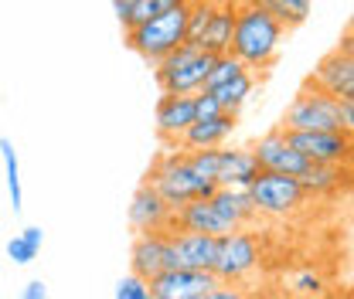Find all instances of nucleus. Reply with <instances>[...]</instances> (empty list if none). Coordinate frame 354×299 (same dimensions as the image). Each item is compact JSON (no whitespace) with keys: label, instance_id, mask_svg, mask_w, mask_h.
Here are the masks:
<instances>
[{"label":"nucleus","instance_id":"c756f323","mask_svg":"<svg viewBox=\"0 0 354 299\" xmlns=\"http://www.w3.org/2000/svg\"><path fill=\"white\" fill-rule=\"evenodd\" d=\"M221 106L215 102V95L212 92H194V116L198 119H212V116H218Z\"/></svg>","mask_w":354,"mask_h":299},{"label":"nucleus","instance_id":"c85d7f7f","mask_svg":"<svg viewBox=\"0 0 354 299\" xmlns=\"http://www.w3.org/2000/svg\"><path fill=\"white\" fill-rule=\"evenodd\" d=\"M116 299H153V293H150V282L143 276L130 272L116 282Z\"/></svg>","mask_w":354,"mask_h":299},{"label":"nucleus","instance_id":"bb28decb","mask_svg":"<svg viewBox=\"0 0 354 299\" xmlns=\"http://www.w3.org/2000/svg\"><path fill=\"white\" fill-rule=\"evenodd\" d=\"M212 14H215V0H191V7H187V41L184 44H198L201 31L212 21Z\"/></svg>","mask_w":354,"mask_h":299},{"label":"nucleus","instance_id":"72a5a7b5","mask_svg":"<svg viewBox=\"0 0 354 299\" xmlns=\"http://www.w3.org/2000/svg\"><path fill=\"white\" fill-rule=\"evenodd\" d=\"M205 299H245V293H239V289H232V286H215V289H212V293H208V296Z\"/></svg>","mask_w":354,"mask_h":299},{"label":"nucleus","instance_id":"f8f14e48","mask_svg":"<svg viewBox=\"0 0 354 299\" xmlns=\"http://www.w3.org/2000/svg\"><path fill=\"white\" fill-rule=\"evenodd\" d=\"M252 157H256L259 171H266V173H286V177H300V173L310 167L307 157H300V153H297V150L286 143L283 129H272V133H266L263 139L252 146Z\"/></svg>","mask_w":354,"mask_h":299},{"label":"nucleus","instance_id":"5701e85b","mask_svg":"<svg viewBox=\"0 0 354 299\" xmlns=\"http://www.w3.org/2000/svg\"><path fill=\"white\" fill-rule=\"evenodd\" d=\"M41 245H44V231L31 224V228H24L21 235H14L7 242V255L14 258L17 265H31L38 258V252H41Z\"/></svg>","mask_w":354,"mask_h":299},{"label":"nucleus","instance_id":"e433bc0d","mask_svg":"<svg viewBox=\"0 0 354 299\" xmlns=\"http://www.w3.org/2000/svg\"><path fill=\"white\" fill-rule=\"evenodd\" d=\"M348 31H351V35H354V14H351V21H348Z\"/></svg>","mask_w":354,"mask_h":299},{"label":"nucleus","instance_id":"423d86ee","mask_svg":"<svg viewBox=\"0 0 354 299\" xmlns=\"http://www.w3.org/2000/svg\"><path fill=\"white\" fill-rule=\"evenodd\" d=\"M286 143L310 164H344L354 157V139L341 129H283Z\"/></svg>","mask_w":354,"mask_h":299},{"label":"nucleus","instance_id":"dca6fc26","mask_svg":"<svg viewBox=\"0 0 354 299\" xmlns=\"http://www.w3.org/2000/svg\"><path fill=\"white\" fill-rule=\"evenodd\" d=\"M232 129H235V116H228V113H218V116H212V119H194L187 133L177 139V150H184V153H194V150H218L221 143L232 136Z\"/></svg>","mask_w":354,"mask_h":299},{"label":"nucleus","instance_id":"6e6552de","mask_svg":"<svg viewBox=\"0 0 354 299\" xmlns=\"http://www.w3.org/2000/svg\"><path fill=\"white\" fill-rule=\"evenodd\" d=\"M256 265H259V245H256L252 235H245L239 228V231L218 238V255H215V265H212V276L218 282H239Z\"/></svg>","mask_w":354,"mask_h":299},{"label":"nucleus","instance_id":"b1692460","mask_svg":"<svg viewBox=\"0 0 354 299\" xmlns=\"http://www.w3.org/2000/svg\"><path fill=\"white\" fill-rule=\"evenodd\" d=\"M0 157H3V171H7V194H10V204L14 214L24 208V191H21V164H17V150L7 136H0Z\"/></svg>","mask_w":354,"mask_h":299},{"label":"nucleus","instance_id":"f3484780","mask_svg":"<svg viewBox=\"0 0 354 299\" xmlns=\"http://www.w3.org/2000/svg\"><path fill=\"white\" fill-rule=\"evenodd\" d=\"M194 95H160L157 102V133L160 139H171L177 146V139L187 133V126L194 123Z\"/></svg>","mask_w":354,"mask_h":299},{"label":"nucleus","instance_id":"2eb2a0df","mask_svg":"<svg viewBox=\"0 0 354 299\" xmlns=\"http://www.w3.org/2000/svg\"><path fill=\"white\" fill-rule=\"evenodd\" d=\"M171 249H174L177 269L212 272L215 255H218V238L198 235V231H171Z\"/></svg>","mask_w":354,"mask_h":299},{"label":"nucleus","instance_id":"0eeeda50","mask_svg":"<svg viewBox=\"0 0 354 299\" xmlns=\"http://www.w3.org/2000/svg\"><path fill=\"white\" fill-rule=\"evenodd\" d=\"M279 129H341V99L320 88H304L286 109Z\"/></svg>","mask_w":354,"mask_h":299},{"label":"nucleus","instance_id":"7ed1b4c3","mask_svg":"<svg viewBox=\"0 0 354 299\" xmlns=\"http://www.w3.org/2000/svg\"><path fill=\"white\" fill-rule=\"evenodd\" d=\"M215 58L218 55H208L198 44H180L177 51H171L167 58H160L153 65V79L160 86V95H194V92H201L208 75H212Z\"/></svg>","mask_w":354,"mask_h":299},{"label":"nucleus","instance_id":"393cba45","mask_svg":"<svg viewBox=\"0 0 354 299\" xmlns=\"http://www.w3.org/2000/svg\"><path fill=\"white\" fill-rule=\"evenodd\" d=\"M297 180H300V187L307 194H327V191H334L341 184V171L334 164H310Z\"/></svg>","mask_w":354,"mask_h":299},{"label":"nucleus","instance_id":"9b49d317","mask_svg":"<svg viewBox=\"0 0 354 299\" xmlns=\"http://www.w3.org/2000/svg\"><path fill=\"white\" fill-rule=\"evenodd\" d=\"M171 221H174V208L143 180L140 187H136V194H133L130 201V224L136 235H153V231H164V235H171Z\"/></svg>","mask_w":354,"mask_h":299},{"label":"nucleus","instance_id":"f704fd0d","mask_svg":"<svg viewBox=\"0 0 354 299\" xmlns=\"http://www.w3.org/2000/svg\"><path fill=\"white\" fill-rule=\"evenodd\" d=\"M113 10H116L120 24H127V17H130V10H133V0H113Z\"/></svg>","mask_w":354,"mask_h":299},{"label":"nucleus","instance_id":"20e7f679","mask_svg":"<svg viewBox=\"0 0 354 299\" xmlns=\"http://www.w3.org/2000/svg\"><path fill=\"white\" fill-rule=\"evenodd\" d=\"M187 7H174L167 14H157V17L136 24L130 31H123L127 35V48H133L150 65H157L160 58H167L171 51H177L180 44L187 41Z\"/></svg>","mask_w":354,"mask_h":299},{"label":"nucleus","instance_id":"2f4dec72","mask_svg":"<svg viewBox=\"0 0 354 299\" xmlns=\"http://www.w3.org/2000/svg\"><path fill=\"white\" fill-rule=\"evenodd\" d=\"M297 289H300V293H317V289H320V276H317V272H300V276H297Z\"/></svg>","mask_w":354,"mask_h":299},{"label":"nucleus","instance_id":"39448f33","mask_svg":"<svg viewBox=\"0 0 354 299\" xmlns=\"http://www.w3.org/2000/svg\"><path fill=\"white\" fill-rule=\"evenodd\" d=\"M249 197H252V208L256 214H269V218H286L297 208H304L307 201V191L300 187L297 177H286V173H259L249 187Z\"/></svg>","mask_w":354,"mask_h":299},{"label":"nucleus","instance_id":"aec40b11","mask_svg":"<svg viewBox=\"0 0 354 299\" xmlns=\"http://www.w3.org/2000/svg\"><path fill=\"white\" fill-rule=\"evenodd\" d=\"M252 88H256V79H252V72L245 68V72H239L235 79H228V82H221V86H215V88H201V92H212V95H215V102L221 106V113L239 116V109L249 102Z\"/></svg>","mask_w":354,"mask_h":299},{"label":"nucleus","instance_id":"4be33fe9","mask_svg":"<svg viewBox=\"0 0 354 299\" xmlns=\"http://www.w3.org/2000/svg\"><path fill=\"white\" fill-rule=\"evenodd\" d=\"M249 3H256V7L266 10L269 17H276L286 31L307 24L310 10H313V0H249Z\"/></svg>","mask_w":354,"mask_h":299},{"label":"nucleus","instance_id":"a878e982","mask_svg":"<svg viewBox=\"0 0 354 299\" xmlns=\"http://www.w3.org/2000/svg\"><path fill=\"white\" fill-rule=\"evenodd\" d=\"M187 3L191 0H133V10H130V17H127V24H123V31H130V28L157 17V14H167L174 7H187Z\"/></svg>","mask_w":354,"mask_h":299},{"label":"nucleus","instance_id":"9d476101","mask_svg":"<svg viewBox=\"0 0 354 299\" xmlns=\"http://www.w3.org/2000/svg\"><path fill=\"white\" fill-rule=\"evenodd\" d=\"M215 286H218V279L212 272H198V269H167L157 279H150L153 299H205Z\"/></svg>","mask_w":354,"mask_h":299},{"label":"nucleus","instance_id":"4468645a","mask_svg":"<svg viewBox=\"0 0 354 299\" xmlns=\"http://www.w3.org/2000/svg\"><path fill=\"white\" fill-rule=\"evenodd\" d=\"M171 231H198V235H212V238H225L232 231H239L225 214L212 204V201H191L174 211Z\"/></svg>","mask_w":354,"mask_h":299},{"label":"nucleus","instance_id":"f257e3e1","mask_svg":"<svg viewBox=\"0 0 354 299\" xmlns=\"http://www.w3.org/2000/svg\"><path fill=\"white\" fill-rule=\"evenodd\" d=\"M283 38H286V28L276 17H269L256 3H245L235 14V31H232L228 55L235 61H242V68L256 72V68H266L279 55Z\"/></svg>","mask_w":354,"mask_h":299},{"label":"nucleus","instance_id":"473e14b6","mask_svg":"<svg viewBox=\"0 0 354 299\" xmlns=\"http://www.w3.org/2000/svg\"><path fill=\"white\" fill-rule=\"evenodd\" d=\"M21 299H48V286H44L41 279H31V282L24 286Z\"/></svg>","mask_w":354,"mask_h":299},{"label":"nucleus","instance_id":"7c9ffc66","mask_svg":"<svg viewBox=\"0 0 354 299\" xmlns=\"http://www.w3.org/2000/svg\"><path fill=\"white\" fill-rule=\"evenodd\" d=\"M341 133H348L354 139V99L351 102H341Z\"/></svg>","mask_w":354,"mask_h":299},{"label":"nucleus","instance_id":"f03ea898","mask_svg":"<svg viewBox=\"0 0 354 299\" xmlns=\"http://www.w3.org/2000/svg\"><path fill=\"white\" fill-rule=\"evenodd\" d=\"M147 184H150L174 211L184 208V204H191V201H208V197L218 191V184L201 180L198 173L191 171L184 150H167V153H160L157 164H153L150 173H147Z\"/></svg>","mask_w":354,"mask_h":299},{"label":"nucleus","instance_id":"cd10ccee","mask_svg":"<svg viewBox=\"0 0 354 299\" xmlns=\"http://www.w3.org/2000/svg\"><path fill=\"white\" fill-rule=\"evenodd\" d=\"M239 72H245V68H242V61H235L232 55H218V58H215V65H212V75H208V82H205V88L221 86V82L235 79Z\"/></svg>","mask_w":354,"mask_h":299},{"label":"nucleus","instance_id":"1a4fd4ad","mask_svg":"<svg viewBox=\"0 0 354 299\" xmlns=\"http://www.w3.org/2000/svg\"><path fill=\"white\" fill-rule=\"evenodd\" d=\"M177 269L174 262V249H171V235L164 231H153V235H136L130 249V272L143 276L147 282L157 279L160 272Z\"/></svg>","mask_w":354,"mask_h":299},{"label":"nucleus","instance_id":"ddd939ff","mask_svg":"<svg viewBox=\"0 0 354 299\" xmlns=\"http://www.w3.org/2000/svg\"><path fill=\"white\" fill-rule=\"evenodd\" d=\"M310 86L327 92V95H334V99H341V102H351L354 99V58L341 55V51L334 48V51L324 55L320 65L313 68Z\"/></svg>","mask_w":354,"mask_h":299},{"label":"nucleus","instance_id":"412c9836","mask_svg":"<svg viewBox=\"0 0 354 299\" xmlns=\"http://www.w3.org/2000/svg\"><path fill=\"white\" fill-rule=\"evenodd\" d=\"M215 208H218L235 228H242L245 221H252L256 218V208H252V197H249V191L245 187H218L212 197H208Z\"/></svg>","mask_w":354,"mask_h":299},{"label":"nucleus","instance_id":"6ab92c4d","mask_svg":"<svg viewBox=\"0 0 354 299\" xmlns=\"http://www.w3.org/2000/svg\"><path fill=\"white\" fill-rule=\"evenodd\" d=\"M235 14H239V7H235L232 0H225V3H215V14H212L208 28L201 31V38H198V48H201V51H208V55H228V44H232V31H235Z\"/></svg>","mask_w":354,"mask_h":299},{"label":"nucleus","instance_id":"a211bd4d","mask_svg":"<svg viewBox=\"0 0 354 299\" xmlns=\"http://www.w3.org/2000/svg\"><path fill=\"white\" fill-rule=\"evenodd\" d=\"M259 173L263 171H259L252 150H218V164H215L218 187H249Z\"/></svg>","mask_w":354,"mask_h":299},{"label":"nucleus","instance_id":"c9c22d12","mask_svg":"<svg viewBox=\"0 0 354 299\" xmlns=\"http://www.w3.org/2000/svg\"><path fill=\"white\" fill-rule=\"evenodd\" d=\"M337 51H341V55H348V58H354V35H351V31H344V35H341Z\"/></svg>","mask_w":354,"mask_h":299}]
</instances>
